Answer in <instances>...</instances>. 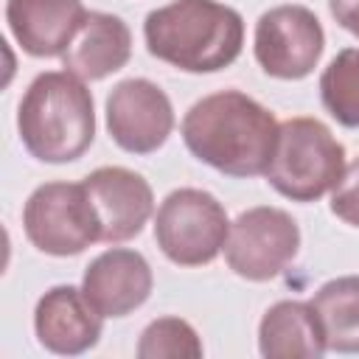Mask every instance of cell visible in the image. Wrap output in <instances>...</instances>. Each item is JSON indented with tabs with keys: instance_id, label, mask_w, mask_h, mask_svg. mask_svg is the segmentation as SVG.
Listing matches in <instances>:
<instances>
[{
	"instance_id": "15",
	"label": "cell",
	"mask_w": 359,
	"mask_h": 359,
	"mask_svg": "<svg viewBox=\"0 0 359 359\" xmlns=\"http://www.w3.org/2000/svg\"><path fill=\"white\" fill-rule=\"evenodd\" d=\"M258 351L266 359L323 356L328 348L314 306L303 300H280L269 306L258 323Z\"/></svg>"
},
{
	"instance_id": "5",
	"label": "cell",
	"mask_w": 359,
	"mask_h": 359,
	"mask_svg": "<svg viewBox=\"0 0 359 359\" xmlns=\"http://www.w3.org/2000/svg\"><path fill=\"white\" fill-rule=\"evenodd\" d=\"M230 222L224 205L202 188L171 191L154 216V241L177 266L210 264L227 241Z\"/></svg>"
},
{
	"instance_id": "2",
	"label": "cell",
	"mask_w": 359,
	"mask_h": 359,
	"mask_svg": "<svg viewBox=\"0 0 359 359\" xmlns=\"http://www.w3.org/2000/svg\"><path fill=\"white\" fill-rule=\"evenodd\" d=\"M146 50L185 73L230 67L244 48V20L219 0H174L146 14Z\"/></svg>"
},
{
	"instance_id": "14",
	"label": "cell",
	"mask_w": 359,
	"mask_h": 359,
	"mask_svg": "<svg viewBox=\"0 0 359 359\" xmlns=\"http://www.w3.org/2000/svg\"><path fill=\"white\" fill-rule=\"evenodd\" d=\"M132 56V31L129 25L107 11H90L79 34L62 53L67 73L81 81H101L109 73H118Z\"/></svg>"
},
{
	"instance_id": "4",
	"label": "cell",
	"mask_w": 359,
	"mask_h": 359,
	"mask_svg": "<svg viewBox=\"0 0 359 359\" xmlns=\"http://www.w3.org/2000/svg\"><path fill=\"white\" fill-rule=\"evenodd\" d=\"M345 174V146L317 118H289L278 129L266 182L292 202H317Z\"/></svg>"
},
{
	"instance_id": "16",
	"label": "cell",
	"mask_w": 359,
	"mask_h": 359,
	"mask_svg": "<svg viewBox=\"0 0 359 359\" xmlns=\"http://www.w3.org/2000/svg\"><path fill=\"white\" fill-rule=\"evenodd\" d=\"M309 303L320 320L325 348L359 353V275H342L323 283Z\"/></svg>"
},
{
	"instance_id": "20",
	"label": "cell",
	"mask_w": 359,
	"mask_h": 359,
	"mask_svg": "<svg viewBox=\"0 0 359 359\" xmlns=\"http://www.w3.org/2000/svg\"><path fill=\"white\" fill-rule=\"evenodd\" d=\"M331 17L353 36H359V0H328Z\"/></svg>"
},
{
	"instance_id": "6",
	"label": "cell",
	"mask_w": 359,
	"mask_h": 359,
	"mask_svg": "<svg viewBox=\"0 0 359 359\" xmlns=\"http://www.w3.org/2000/svg\"><path fill=\"white\" fill-rule=\"evenodd\" d=\"M25 238L45 255L67 258L101 241V224L84 182H45L22 208Z\"/></svg>"
},
{
	"instance_id": "9",
	"label": "cell",
	"mask_w": 359,
	"mask_h": 359,
	"mask_svg": "<svg viewBox=\"0 0 359 359\" xmlns=\"http://www.w3.org/2000/svg\"><path fill=\"white\" fill-rule=\"evenodd\" d=\"M107 129L123 151L151 154L174 129V107L160 84L123 79L107 95Z\"/></svg>"
},
{
	"instance_id": "12",
	"label": "cell",
	"mask_w": 359,
	"mask_h": 359,
	"mask_svg": "<svg viewBox=\"0 0 359 359\" xmlns=\"http://www.w3.org/2000/svg\"><path fill=\"white\" fill-rule=\"evenodd\" d=\"M101 314L90 306L81 289L62 283L48 289L34 309V331L45 351L59 356H79L98 345Z\"/></svg>"
},
{
	"instance_id": "3",
	"label": "cell",
	"mask_w": 359,
	"mask_h": 359,
	"mask_svg": "<svg viewBox=\"0 0 359 359\" xmlns=\"http://www.w3.org/2000/svg\"><path fill=\"white\" fill-rule=\"evenodd\" d=\"M25 151L42 163H73L95 140V107L84 81L67 70L39 73L17 109Z\"/></svg>"
},
{
	"instance_id": "10",
	"label": "cell",
	"mask_w": 359,
	"mask_h": 359,
	"mask_svg": "<svg viewBox=\"0 0 359 359\" xmlns=\"http://www.w3.org/2000/svg\"><path fill=\"white\" fill-rule=\"evenodd\" d=\"M81 182L95 208L104 244H121L140 236L143 224L154 213V194L137 171L123 165H101Z\"/></svg>"
},
{
	"instance_id": "17",
	"label": "cell",
	"mask_w": 359,
	"mask_h": 359,
	"mask_svg": "<svg viewBox=\"0 0 359 359\" xmlns=\"http://www.w3.org/2000/svg\"><path fill=\"white\" fill-rule=\"evenodd\" d=\"M320 98L331 118L359 129V48H342L320 76Z\"/></svg>"
},
{
	"instance_id": "11",
	"label": "cell",
	"mask_w": 359,
	"mask_h": 359,
	"mask_svg": "<svg viewBox=\"0 0 359 359\" xmlns=\"http://www.w3.org/2000/svg\"><path fill=\"white\" fill-rule=\"evenodd\" d=\"M154 278L149 261L137 250L112 247L90 261L81 278V292L101 317H126L151 294Z\"/></svg>"
},
{
	"instance_id": "18",
	"label": "cell",
	"mask_w": 359,
	"mask_h": 359,
	"mask_svg": "<svg viewBox=\"0 0 359 359\" xmlns=\"http://www.w3.org/2000/svg\"><path fill=\"white\" fill-rule=\"evenodd\" d=\"M202 351L196 328L182 317H157L137 339L140 359H199Z\"/></svg>"
},
{
	"instance_id": "8",
	"label": "cell",
	"mask_w": 359,
	"mask_h": 359,
	"mask_svg": "<svg viewBox=\"0 0 359 359\" xmlns=\"http://www.w3.org/2000/svg\"><path fill=\"white\" fill-rule=\"evenodd\" d=\"M255 62L272 79H306L325 48V31L306 6L286 3L264 11L255 22Z\"/></svg>"
},
{
	"instance_id": "7",
	"label": "cell",
	"mask_w": 359,
	"mask_h": 359,
	"mask_svg": "<svg viewBox=\"0 0 359 359\" xmlns=\"http://www.w3.org/2000/svg\"><path fill=\"white\" fill-rule=\"evenodd\" d=\"M300 250V227L292 213L258 205L236 216L224 241L227 266L252 283L278 278Z\"/></svg>"
},
{
	"instance_id": "1",
	"label": "cell",
	"mask_w": 359,
	"mask_h": 359,
	"mask_svg": "<svg viewBox=\"0 0 359 359\" xmlns=\"http://www.w3.org/2000/svg\"><path fill=\"white\" fill-rule=\"evenodd\" d=\"M280 123L275 115L241 90H222L199 98L182 118L188 151L236 180L266 171Z\"/></svg>"
},
{
	"instance_id": "19",
	"label": "cell",
	"mask_w": 359,
	"mask_h": 359,
	"mask_svg": "<svg viewBox=\"0 0 359 359\" xmlns=\"http://www.w3.org/2000/svg\"><path fill=\"white\" fill-rule=\"evenodd\" d=\"M331 213L351 227H359V157L345 165L342 180L331 191Z\"/></svg>"
},
{
	"instance_id": "13",
	"label": "cell",
	"mask_w": 359,
	"mask_h": 359,
	"mask_svg": "<svg viewBox=\"0 0 359 359\" xmlns=\"http://www.w3.org/2000/svg\"><path fill=\"white\" fill-rule=\"evenodd\" d=\"M81 0H8L6 22L17 45L36 59L62 56L81 22L87 20Z\"/></svg>"
}]
</instances>
